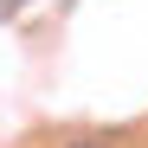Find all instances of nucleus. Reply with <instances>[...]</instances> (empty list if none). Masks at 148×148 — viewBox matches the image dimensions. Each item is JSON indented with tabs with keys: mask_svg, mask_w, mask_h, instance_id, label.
Here are the masks:
<instances>
[{
	"mask_svg": "<svg viewBox=\"0 0 148 148\" xmlns=\"http://www.w3.org/2000/svg\"><path fill=\"white\" fill-rule=\"evenodd\" d=\"M19 7H26V0H0V13H19Z\"/></svg>",
	"mask_w": 148,
	"mask_h": 148,
	"instance_id": "nucleus-1",
	"label": "nucleus"
},
{
	"mask_svg": "<svg viewBox=\"0 0 148 148\" xmlns=\"http://www.w3.org/2000/svg\"><path fill=\"white\" fill-rule=\"evenodd\" d=\"M71 148H110V142H71Z\"/></svg>",
	"mask_w": 148,
	"mask_h": 148,
	"instance_id": "nucleus-2",
	"label": "nucleus"
}]
</instances>
